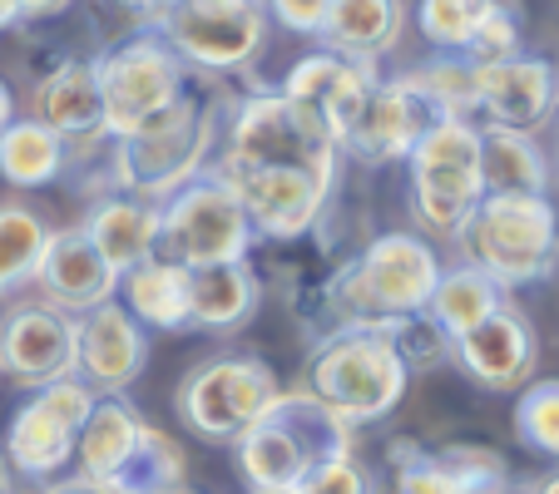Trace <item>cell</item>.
Listing matches in <instances>:
<instances>
[{"label":"cell","instance_id":"cell-9","mask_svg":"<svg viewBox=\"0 0 559 494\" xmlns=\"http://www.w3.org/2000/svg\"><path fill=\"white\" fill-rule=\"evenodd\" d=\"M283 396V381L263 357H213L193 366L174 390L183 431H193L209 445H238L273 400Z\"/></svg>","mask_w":559,"mask_h":494},{"label":"cell","instance_id":"cell-1","mask_svg":"<svg viewBox=\"0 0 559 494\" xmlns=\"http://www.w3.org/2000/svg\"><path fill=\"white\" fill-rule=\"evenodd\" d=\"M436 282H441V257L431 242L416 232H381L317 287V306L328 312V332L342 326L381 332L396 316L426 312Z\"/></svg>","mask_w":559,"mask_h":494},{"label":"cell","instance_id":"cell-5","mask_svg":"<svg viewBox=\"0 0 559 494\" xmlns=\"http://www.w3.org/2000/svg\"><path fill=\"white\" fill-rule=\"evenodd\" d=\"M455 242L496 287H530L559 267V213L549 193H486Z\"/></svg>","mask_w":559,"mask_h":494},{"label":"cell","instance_id":"cell-8","mask_svg":"<svg viewBox=\"0 0 559 494\" xmlns=\"http://www.w3.org/2000/svg\"><path fill=\"white\" fill-rule=\"evenodd\" d=\"M267 0H164L148 11V31L189 70H248L267 45Z\"/></svg>","mask_w":559,"mask_h":494},{"label":"cell","instance_id":"cell-2","mask_svg":"<svg viewBox=\"0 0 559 494\" xmlns=\"http://www.w3.org/2000/svg\"><path fill=\"white\" fill-rule=\"evenodd\" d=\"M213 148H218V109L199 85H189L179 105L154 115L144 129L109 138V183L115 193L164 203L183 183L209 173Z\"/></svg>","mask_w":559,"mask_h":494},{"label":"cell","instance_id":"cell-24","mask_svg":"<svg viewBox=\"0 0 559 494\" xmlns=\"http://www.w3.org/2000/svg\"><path fill=\"white\" fill-rule=\"evenodd\" d=\"M85 232H90V242L99 248V257H105V263L124 277L129 267H139V263H148V257H154L158 203L134 198V193H109V198H99L95 208H90Z\"/></svg>","mask_w":559,"mask_h":494},{"label":"cell","instance_id":"cell-12","mask_svg":"<svg viewBox=\"0 0 559 494\" xmlns=\"http://www.w3.org/2000/svg\"><path fill=\"white\" fill-rule=\"evenodd\" d=\"M90 410H95V390L80 376L50 381V386H35V396L15 410L11 431H5V460L15 474L35 484H50L60 470L74 465V441L85 431Z\"/></svg>","mask_w":559,"mask_h":494},{"label":"cell","instance_id":"cell-19","mask_svg":"<svg viewBox=\"0 0 559 494\" xmlns=\"http://www.w3.org/2000/svg\"><path fill=\"white\" fill-rule=\"evenodd\" d=\"M80 351H74V316L50 302L15 306L0 322V371L21 386H50L74 376Z\"/></svg>","mask_w":559,"mask_h":494},{"label":"cell","instance_id":"cell-47","mask_svg":"<svg viewBox=\"0 0 559 494\" xmlns=\"http://www.w3.org/2000/svg\"><path fill=\"white\" fill-rule=\"evenodd\" d=\"M530 494H559V470H555V474H545V480H539Z\"/></svg>","mask_w":559,"mask_h":494},{"label":"cell","instance_id":"cell-43","mask_svg":"<svg viewBox=\"0 0 559 494\" xmlns=\"http://www.w3.org/2000/svg\"><path fill=\"white\" fill-rule=\"evenodd\" d=\"M11 119H15V95H11V85L0 80V129L11 124Z\"/></svg>","mask_w":559,"mask_h":494},{"label":"cell","instance_id":"cell-11","mask_svg":"<svg viewBox=\"0 0 559 494\" xmlns=\"http://www.w3.org/2000/svg\"><path fill=\"white\" fill-rule=\"evenodd\" d=\"M95 74H99L109 138H124L134 129H144L154 115H164L169 105H179L199 70H189L154 31H139L134 40L99 55Z\"/></svg>","mask_w":559,"mask_h":494},{"label":"cell","instance_id":"cell-39","mask_svg":"<svg viewBox=\"0 0 559 494\" xmlns=\"http://www.w3.org/2000/svg\"><path fill=\"white\" fill-rule=\"evenodd\" d=\"M293 494H377V484H371V470L361 465V455L352 450L328 465H317Z\"/></svg>","mask_w":559,"mask_h":494},{"label":"cell","instance_id":"cell-42","mask_svg":"<svg viewBox=\"0 0 559 494\" xmlns=\"http://www.w3.org/2000/svg\"><path fill=\"white\" fill-rule=\"evenodd\" d=\"M40 494H105V490H99V484H90V480H80V474H74V480H55V484H45Z\"/></svg>","mask_w":559,"mask_h":494},{"label":"cell","instance_id":"cell-36","mask_svg":"<svg viewBox=\"0 0 559 494\" xmlns=\"http://www.w3.org/2000/svg\"><path fill=\"white\" fill-rule=\"evenodd\" d=\"M381 332H386V341L396 347V357L406 361V371H436L451 361V337H445L426 312L396 316V322H386Z\"/></svg>","mask_w":559,"mask_h":494},{"label":"cell","instance_id":"cell-13","mask_svg":"<svg viewBox=\"0 0 559 494\" xmlns=\"http://www.w3.org/2000/svg\"><path fill=\"white\" fill-rule=\"evenodd\" d=\"M209 173H218L233 189V198L243 203L258 238H273V242H293L302 232H312L332 198V183H337L328 173H307V169H233V164H209Z\"/></svg>","mask_w":559,"mask_h":494},{"label":"cell","instance_id":"cell-38","mask_svg":"<svg viewBox=\"0 0 559 494\" xmlns=\"http://www.w3.org/2000/svg\"><path fill=\"white\" fill-rule=\"evenodd\" d=\"M510 55H520L515 11H510V5H500V0H490V11L480 15V25H475V35H471V50H465V60L486 64V60H510Z\"/></svg>","mask_w":559,"mask_h":494},{"label":"cell","instance_id":"cell-6","mask_svg":"<svg viewBox=\"0 0 559 494\" xmlns=\"http://www.w3.org/2000/svg\"><path fill=\"white\" fill-rule=\"evenodd\" d=\"M342 148L322 124L302 115L283 89H253L238 99L223 129V148L213 164H233V169H307L337 179Z\"/></svg>","mask_w":559,"mask_h":494},{"label":"cell","instance_id":"cell-48","mask_svg":"<svg viewBox=\"0 0 559 494\" xmlns=\"http://www.w3.org/2000/svg\"><path fill=\"white\" fill-rule=\"evenodd\" d=\"M169 494H193V490H189V484H179V490H169Z\"/></svg>","mask_w":559,"mask_h":494},{"label":"cell","instance_id":"cell-40","mask_svg":"<svg viewBox=\"0 0 559 494\" xmlns=\"http://www.w3.org/2000/svg\"><path fill=\"white\" fill-rule=\"evenodd\" d=\"M267 15L293 35H317V25L328 15V0H267Z\"/></svg>","mask_w":559,"mask_h":494},{"label":"cell","instance_id":"cell-49","mask_svg":"<svg viewBox=\"0 0 559 494\" xmlns=\"http://www.w3.org/2000/svg\"><path fill=\"white\" fill-rule=\"evenodd\" d=\"M248 494H258V490H248Z\"/></svg>","mask_w":559,"mask_h":494},{"label":"cell","instance_id":"cell-31","mask_svg":"<svg viewBox=\"0 0 559 494\" xmlns=\"http://www.w3.org/2000/svg\"><path fill=\"white\" fill-rule=\"evenodd\" d=\"M50 228L25 203H0V297L21 292L35 282V267L45 257Z\"/></svg>","mask_w":559,"mask_h":494},{"label":"cell","instance_id":"cell-45","mask_svg":"<svg viewBox=\"0 0 559 494\" xmlns=\"http://www.w3.org/2000/svg\"><path fill=\"white\" fill-rule=\"evenodd\" d=\"M15 21H21V5H15V0H0V31H11Z\"/></svg>","mask_w":559,"mask_h":494},{"label":"cell","instance_id":"cell-28","mask_svg":"<svg viewBox=\"0 0 559 494\" xmlns=\"http://www.w3.org/2000/svg\"><path fill=\"white\" fill-rule=\"evenodd\" d=\"M64 164H70V148L40 119H11L0 129V173L15 189H45L64 173Z\"/></svg>","mask_w":559,"mask_h":494},{"label":"cell","instance_id":"cell-15","mask_svg":"<svg viewBox=\"0 0 559 494\" xmlns=\"http://www.w3.org/2000/svg\"><path fill=\"white\" fill-rule=\"evenodd\" d=\"M451 361L475 381L480 390H520L530 386L539 361L535 326L520 306L500 302L486 322H475L471 332L451 341Z\"/></svg>","mask_w":559,"mask_h":494},{"label":"cell","instance_id":"cell-37","mask_svg":"<svg viewBox=\"0 0 559 494\" xmlns=\"http://www.w3.org/2000/svg\"><path fill=\"white\" fill-rule=\"evenodd\" d=\"M391 460H396V494H461L455 474L436 460V450H416L412 441H396Z\"/></svg>","mask_w":559,"mask_h":494},{"label":"cell","instance_id":"cell-26","mask_svg":"<svg viewBox=\"0 0 559 494\" xmlns=\"http://www.w3.org/2000/svg\"><path fill=\"white\" fill-rule=\"evenodd\" d=\"M144 415L129 406L124 396H95V410H90L85 431L74 441V465H80V480L105 484L119 465L134 455L139 435H144Z\"/></svg>","mask_w":559,"mask_h":494},{"label":"cell","instance_id":"cell-18","mask_svg":"<svg viewBox=\"0 0 559 494\" xmlns=\"http://www.w3.org/2000/svg\"><path fill=\"white\" fill-rule=\"evenodd\" d=\"M377 80H381L377 64L342 60V55H332V50H317L287 70L283 95L293 99L312 124L328 129L332 144L342 148V138H347V129L357 124V115H361V105H367Z\"/></svg>","mask_w":559,"mask_h":494},{"label":"cell","instance_id":"cell-30","mask_svg":"<svg viewBox=\"0 0 559 494\" xmlns=\"http://www.w3.org/2000/svg\"><path fill=\"white\" fill-rule=\"evenodd\" d=\"M500 302H506V287H496L480 267L461 263V267H441V282H436L431 302H426V316L455 341L475 322H486Z\"/></svg>","mask_w":559,"mask_h":494},{"label":"cell","instance_id":"cell-22","mask_svg":"<svg viewBox=\"0 0 559 494\" xmlns=\"http://www.w3.org/2000/svg\"><path fill=\"white\" fill-rule=\"evenodd\" d=\"M406 31V5L402 0H328V15L317 25L322 50L342 55V60L377 64L402 45Z\"/></svg>","mask_w":559,"mask_h":494},{"label":"cell","instance_id":"cell-23","mask_svg":"<svg viewBox=\"0 0 559 494\" xmlns=\"http://www.w3.org/2000/svg\"><path fill=\"white\" fill-rule=\"evenodd\" d=\"M258 302H263V282H258L253 263H209L189 267V322L193 332H238L253 322Z\"/></svg>","mask_w":559,"mask_h":494},{"label":"cell","instance_id":"cell-3","mask_svg":"<svg viewBox=\"0 0 559 494\" xmlns=\"http://www.w3.org/2000/svg\"><path fill=\"white\" fill-rule=\"evenodd\" d=\"M233 450H238V474H243L248 490L293 494L317 465L357 450V431L297 386L283 390L273 400V410Z\"/></svg>","mask_w":559,"mask_h":494},{"label":"cell","instance_id":"cell-32","mask_svg":"<svg viewBox=\"0 0 559 494\" xmlns=\"http://www.w3.org/2000/svg\"><path fill=\"white\" fill-rule=\"evenodd\" d=\"M406 80L431 99L436 115H445V119L475 115V64L471 60L445 55V60H431V64H421V70H406Z\"/></svg>","mask_w":559,"mask_h":494},{"label":"cell","instance_id":"cell-20","mask_svg":"<svg viewBox=\"0 0 559 494\" xmlns=\"http://www.w3.org/2000/svg\"><path fill=\"white\" fill-rule=\"evenodd\" d=\"M35 287L45 292L50 306H60L70 316H85L119 297V273L99 257V248L90 242L85 228H60L45 242V257L35 267Z\"/></svg>","mask_w":559,"mask_h":494},{"label":"cell","instance_id":"cell-41","mask_svg":"<svg viewBox=\"0 0 559 494\" xmlns=\"http://www.w3.org/2000/svg\"><path fill=\"white\" fill-rule=\"evenodd\" d=\"M21 5V21H45V15H60L70 0H15Z\"/></svg>","mask_w":559,"mask_h":494},{"label":"cell","instance_id":"cell-14","mask_svg":"<svg viewBox=\"0 0 559 494\" xmlns=\"http://www.w3.org/2000/svg\"><path fill=\"white\" fill-rule=\"evenodd\" d=\"M436 119H445V115H436V105L406 80V74L377 80L367 105H361V115H357V124H352L347 138H342V154L361 158V164H396V158H412L416 138H421Z\"/></svg>","mask_w":559,"mask_h":494},{"label":"cell","instance_id":"cell-16","mask_svg":"<svg viewBox=\"0 0 559 494\" xmlns=\"http://www.w3.org/2000/svg\"><path fill=\"white\" fill-rule=\"evenodd\" d=\"M74 351L80 366L74 376L95 396H124L148 366V332L124 312V302H105L95 312L74 316Z\"/></svg>","mask_w":559,"mask_h":494},{"label":"cell","instance_id":"cell-44","mask_svg":"<svg viewBox=\"0 0 559 494\" xmlns=\"http://www.w3.org/2000/svg\"><path fill=\"white\" fill-rule=\"evenodd\" d=\"M0 494H15V470L5 460V450H0Z\"/></svg>","mask_w":559,"mask_h":494},{"label":"cell","instance_id":"cell-35","mask_svg":"<svg viewBox=\"0 0 559 494\" xmlns=\"http://www.w3.org/2000/svg\"><path fill=\"white\" fill-rule=\"evenodd\" d=\"M436 460L455 474L461 494H510V465L490 445H441Z\"/></svg>","mask_w":559,"mask_h":494},{"label":"cell","instance_id":"cell-10","mask_svg":"<svg viewBox=\"0 0 559 494\" xmlns=\"http://www.w3.org/2000/svg\"><path fill=\"white\" fill-rule=\"evenodd\" d=\"M253 222L243 203L218 173H199L183 183L174 198L158 203V242L154 257L179 267H209V263H243L253 253Z\"/></svg>","mask_w":559,"mask_h":494},{"label":"cell","instance_id":"cell-34","mask_svg":"<svg viewBox=\"0 0 559 494\" xmlns=\"http://www.w3.org/2000/svg\"><path fill=\"white\" fill-rule=\"evenodd\" d=\"M490 11V0H421L416 25L421 35L445 55H465L471 50V35L480 25V15Z\"/></svg>","mask_w":559,"mask_h":494},{"label":"cell","instance_id":"cell-7","mask_svg":"<svg viewBox=\"0 0 559 494\" xmlns=\"http://www.w3.org/2000/svg\"><path fill=\"white\" fill-rule=\"evenodd\" d=\"M412 213L436 238H461L465 218L486 198L480 179V124L436 119L412 148Z\"/></svg>","mask_w":559,"mask_h":494},{"label":"cell","instance_id":"cell-25","mask_svg":"<svg viewBox=\"0 0 559 494\" xmlns=\"http://www.w3.org/2000/svg\"><path fill=\"white\" fill-rule=\"evenodd\" d=\"M119 297H124V312L134 316L139 326H154V332H193L189 267L148 257V263L129 267V273L119 277Z\"/></svg>","mask_w":559,"mask_h":494},{"label":"cell","instance_id":"cell-4","mask_svg":"<svg viewBox=\"0 0 559 494\" xmlns=\"http://www.w3.org/2000/svg\"><path fill=\"white\" fill-rule=\"evenodd\" d=\"M406 386H412L406 361L396 357L386 332H367V326H342V332L317 337L302 371L307 396L322 400L352 431L386 421L406 400Z\"/></svg>","mask_w":559,"mask_h":494},{"label":"cell","instance_id":"cell-27","mask_svg":"<svg viewBox=\"0 0 559 494\" xmlns=\"http://www.w3.org/2000/svg\"><path fill=\"white\" fill-rule=\"evenodd\" d=\"M480 179L486 193H549V158L535 134L480 124Z\"/></svg>","mask_w":559,"mask_h":494},{"label":"cell","instance_id":"cell-29","mask_svg":"<svg viewBox=\"0 0 559 494\" xmlns=\"http://www.w3.org/2000/svg\"><path fill=\"white\" fill-rule=\"evenodd\" d=\"M179 484H189V455H183V445L174 435H164L158 425H144L134 455L99 490L105 494H169Z\"/></svg>","mask_w":559,"mask_h":494},{"label":"cell","instance_id":"cell-46","mask_svg":"<svg viewBox=\"0 0 559 494\" xmlns=\"http://www.w3.org/2000/svg\"><path fill=\"white\" fill-rule=\"evenodd\" d=\"M119 5H129V11L148 15V11H158V5H164V0H119Z\"/></svg>","mask_w":559,"mask_h":494},{"label":"cell","instance_id":"cell-17","mask_svg":"<svg viewBox=\"0 0 559 494\" xmlns=\"http://www.w3.org/2000/svg\"><path fill=\"white\" fill-rule=\"evenodd\" d=\"M555 109H559V74L549 60L510 55V60L475 64V115H486V124L535 134L539 124L555 119Z\"/></svg>","mask_w":559,"mask_h":494},{"label":"cell","instance_id":"cell-33","mask_svg":"<svg viewBox=\"0 0 559 494\" xmlns=\"http://www.w3.org/2000/svg\"><path fill=\"white\" fill-rule=\"evenodd\" d=\"M515 435L545 460H559V381H530L515 400Z\"/></svg>","mask_w":559,"mask_h":494},{"label":"cell","instance_id":"cell-21","mask_svg":"<svg viewBox=\"0 0 559 494\" xmlns=\"http://www.w3.org/2000/svg\"><path fill=\"white\" fill-rule=\"evenodd\" d=\"M31 119H40L50 134L70 144H109L105 99H99L95 60H64L45 74L31 95Z\"/></svg>","mask_w":559,"mask_h":494}]
</instances>
